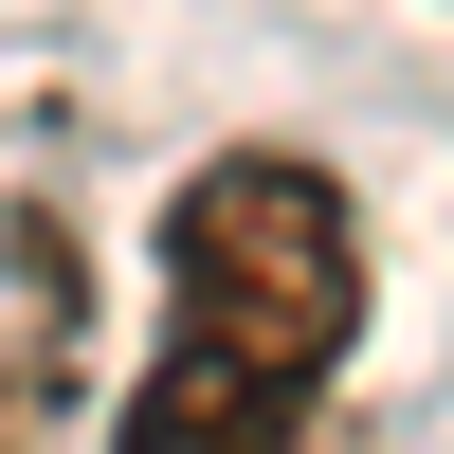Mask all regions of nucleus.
Listing matches in <instances>:
<instances>
[{
    "mask_svg": "<svg viewBox=\"0 0 454 454\" xmlns=\"http://www.w3.org/2000/svg\"><path fill=\"white\" fill-rule=\"evenodd\" d=\"M364 346V218L291 145H218L164 200V346L109 454H291L327 364Z\"/></svg>",
    "mask_w": 454,
    "mask_h": 454,
    "instance_id": "f257e3e1",
    "label": "nucleus"
}]
</instances>
